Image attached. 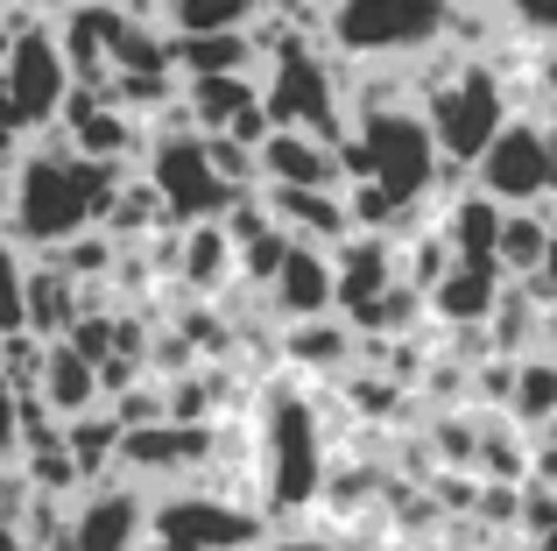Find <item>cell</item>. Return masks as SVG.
Listing matches in <instances>:
<instances>
[{
  "label": "cell",
  "mask_w": 557,
  "mask_h": 551,
  "mask_svg": "<svg viewBox=\"0 0 557 551\" xmlns=\"http://www.w3.org/2000/svg\"><path fill=\"white\" fill-rule=\"evenodd\" d=\"M71 85H78V71H71V57H64V36H57L50 22L14 28L8 57H0V121L22 127V135L36 142L42 127L64 121Z\"/></svg>",
  "instance_id": "7"
},
{
  "label": "cell",
  "mask_w": 557,
  "mask_h": 551,
  "mask_svg": "<svg viewBox=\"0 0 557 551\" xmlns=\"http://www.w3.org/2000/svg\"><path fill=\"white\" fill-rule=\"evenodd\" d=\"M360 551H403V544H388V538H374V544H360Z\"/></svg>",
  "instance_id": "37"
},
{
  "label": "cell",
  "mask_w": 557,
  "mask_h": 551,
  "mask_svg": "<svg viewBox=\"0 0 557 551\" xmlns=\"http://www.w3.org/2000/svg\"><path fill=\"white\" fill-rule=\"evenodd\" d=\"M261 184H325V192H339L346 184L339 142L311 135V127H269L261 135Z\"/></svg>",
  "instance_id": "14"
},
{
  "label": "cell",
  "mask_w": 557,
  "mask_h": 551,
  "mask_svg": "<svg viewBox=\"0 0 557 551\" xmlns=\"http://www.w3.org/2000/svg\"><path fill=\"white\" fill-rule=\"evenodd\" d=\"M332 269H339V311H360V304H374L388 283H403V241L354 226V234L332 248Z\"/></svg>",
  "instance_id": "15"
},
{
  "label": "cell",
  "mask_w": 557,
  "mask_h": 551,
  "mask_svg": "<svg viewBox=\"0 0 557 551\" xmlns=\"http://www.w3.org/2000/svg\"><path fill=\"white\" fill-rule=\"evenodd\" d=\"M508 113H516V85H508V71L494 64V50H480V57L466 50L459 64L423 93V121H431L437 149H445L451 163H466V170H473L480 149L508 127Z\"/></svg>",
  "instance_id": "4"
},
{
  "label": "cell",
  "mask_w": 557,
  "mask_h": 551,
  "mask_svg": "<svg viewBox=\"0 0 557 551\" xmlns=\"http://www.w3.org/2000/svg\"><path fill=\"white\" fill-rule=\"evenodd\" d=\"M508 28H522V36L536 42H557V0H502Z\"/></svg>",
  "instance_id": "29"
},
{
  "label": "cell",
  "mask_w": 557,
  "mask_h": 551,
  "mask_svg": "<svg viewBox=\"0 0 557 551\" xmlns=\"http://www.w3.org/2000/svg\"><path fill=\"white\" fill-rule=\"evenodd\" d=\"M261 495H269V516L311 510L318 488H325V431H318V411L297 396L289 382L269 389L261 403Z\"/></svg>",
  "instance_id": "5"
},
{
  "label": "cell",
  "mask_w": 557,
  "mask_h": 551,
  "mask_svg": "<svg viewBox=\"0 0 557 551\" xmlns=\"http://www.w3.org/2000/svg\"><path fill=\"white\" fill-rule=\"evenodd\" d=\"M502 198H487L480 184H466L459 198H445L437 206V226H445V241L459 248V262H494V241H502Z\"/></svg>",
  "instance_id": "21"
},
{
  "label": "cell",
  "mask_w": 557,
  "mask_h": 551,
  "mask_svg": "<svg viewBox=\"0 0 557 551\" xmlns=\"http://www.w3.org/2000/svg\"><path fill=\"white\" fill-rule=\"evenodd\" d=\"M170 64H177V78L261 71V42H255V28H170Z\"/></svg>",
  "instance_id": "17"
},
{
  "label": "cell",
  "mask_w": 557,
  "mask_h": 551,
  "mask_svg": "<svg viewBox=\"0 0 557 551\" xmlns=\"http://www.w3.org/2000/svg\"><path fill=\"white\" fill-rule=\"evenodd\" d=\"M269 311L283 318V326H297V318H325L339 311V269H332V248H311V241H297V248L283 255V269L269 276Z\"/></svg>",
  "instance_id": "12"
},
{
  "label": "cell",
  "mask_w": 557,
  "mask_h": 551,
  "mask_svg": "<svg viewBox=\"0 0 557 551\" xmlns=\"http://www.w3.org/2000/svg\"><path fill=\"white\" fill-rule=\"evenodd\" d=\"M28 8H42V14H64V8H78V0H28Z\"/></svg>",
  "instance_id": "35"
},
{
  "label": "cell",
  "mask_w": 557,
  "mask_h": 551,
  "mask_svg": "<svg viewBox=\"0 0 557 551\" xmlns=\"http://www.w3.org/2000/svg\"><path fill=\"white\" fill-rule=\"evenodd\" d=\"M473 184L487 198H502V206H544V198H557V163H550L544 121L536 113H508V127L480 149Z\"/></svg>",
  "instance_id": "8"
},
{
  "label": "cell",
  "mask_w": 557,
  "mask_h": 551,
  "mask_svg": "<svg viewBox=\"0 0 557 551\" xmlns=\"http://www.w3.org/2000/svg\"><path fill=\"white\" fill-rule=\"evenodd\" d=\"M354 354H360V332L354 318H297V326H283V360H297V368L311 375H354Z\"/></svg>",
  "instance_id": "20"
},
{
  "label": "cell",
  "mask_w": 557,
  "mask_h": 551,
  "mask_svg": "<svg viewBox=\"0 0 557 551\" xmlns=\"http://www.w3.org/2000/svg\"><path fill=\"white\" fill-rule=\"evenodd\" d=\"M0 551H28V538H22V524H8V516H0Z\"/></svg>",
  "instance_id": "34"
},
{
  "label": "cell",
  "mask_w": 557,
  "mask_h": 551,
  "mask_svg": "<svg viewBox=\"0 0 557 551\" xmlns=\"http://www.w3.org/2000/svg\"><path fill=\"white\" fill-rule=\"evenodd\" d=\"M261 551H354V544H325V538H269Z\"/></svg>",
  "instance_id": "32"
},
{
  "label": "cell",
  "mask_w": 557,
  "mask_h": 551,
  "mask_svg": "<svg viewBox=\"0 0 557 551\" xmlns=\"http://www.w3.org/2000/svg\"><path fill=\"white\" fill-rule=\"evenodd\" d=\"M431 445H437V467H473L480 474V411H437Z\"/></svg>",
  "instance_id": "26"
},
{
  "label": "cell",
  "mask_w": 557,
  "mask_h": 551,
  "mask_svg": "<svg viewBox=\"0 0 557 551\" xmlns=\"http://www.w3.org/2000/svg\"><path fill=\"white\" fill-rule=\"evenodd\" d=\"M22 453V389L0 382V460Z\"/></svg>",
  "instance_id": "31"
},
{
  "label": "cell",
  "mask_w": 557,
  "mask_h": 551,
  "mask_svg": "<svg viewBox=\"0 0 557 551\" xmlns=\"http://www.w3.org/2000/svg\"><path fill=\"white\" fill-rule=\"evenodd\" d=\"M149 510L156 495L141 481L99 474L71 495V551H149Z\"/></svg>",
  "instance_id": "10"
},
{
  "label": "cell",
  "mask_w": 557,
  "mask_h": 551,
  "mask_svg": "<svg viewBox=\"0 0 557 551\" xmlns=\"http://www.w3.org/2000/svg\"><path fill=\"white\" fill-rule=\"evenodd\" d=\"M170 269L190 297H219V290L240 283V241L226 234V220H190V226H170Z\"/></svg>",
  "instance_id": "11"
},
{
  "label": "cell",
  "mask_w": 557,
  "mask_h": 551,
  "mask_svg": "<svg viewBox=\"0 0 557 551\" xmlns=\"http://www.w3.org/2000/svg\"><path fill=\"white\" fill-rule=\"evenodd\" d=\"M550 241H557V226H550L544 206H508L502 212V241H494V262H502L508 276H530L536 262H544Z\"/></svg>",
  "instance_id": "22"
},
{
  "label": "cell",
  "mask_w": 557,
  "mask_h": 551,
  "mask_svg": "<svg viewBox=\"0 0 557 551\" xmlns=\"http://www.w3.org/2000/svg\"><path fill=\"white\" fill-rule=\"evenodd\" d=\"M135 163H99V156H78L64 127H42L28 142V156L14 163V192H8V234L22 241L28 255L64 248L71 234L107 220L113 192L127 184Z\"/></svg>",
  "instance_id": "1"
},
{
  "label": "cell",
  "mask_w": 557,
  "mask_h": 551,
  "mask_svg": "<svg viewBox=\"0 0 557 551\" xmlns=\"http://www.w3.org/2000/svg\"><path fill=\"white\" fill-rule=\"evenodd\" d=\"M275 0H163V28H255Z\"/></svg>",
  "instance_id": "25"
},
{
  "label": "cell",
  "mask_w": 557,
  "mask_h": 551,
  "mask_svg": "<svg viewBox=\"0 0 557 551\" xmlns=\"http://www.w3.org/2000/svg\"><path fill=\"white\" fill-rule=\"evenodd\" d=\"M121 417L107 411V403H99V411H85V417H71L64 425V445L71 453H78V467H85V481H99V474H113L121 467Z\"/></svg>",
  "instance_id": "24"
},
{
  "label": "cell",
  "mask_w": 557,
  "mask_h": 551,
  "mask_svg": "<svg viewBox=\"0 0 557 551\" xmlns=\"http://www.w3.org/2000/svg\"><path fill=\"white\" fill-rule=\"evenodd\" d=\"M508 411H516L530 431L557 425V354H550V346L516 354V403H508Z\"/></svg>",
  "instance_id": "23"
},
{
  "label": "cell",
  "mask_w": 557,
  "mask_h": 551,
  "mask_svg": "<svg viewBox=\"0 0 557 551\" xmlns=\"http://www.w3.org/2000/svg\"><path fill=\"white\" fill-rule=\"evenodd\" d=\"M36 495H42V488L28 481L22 460H14V467H0V516H8V524H22V516L36 510Z\"/></svg>",
  "instance_id": "30"
},
{
  "label": "cell",
  "mask_w": 557,
  "mask_h": 551,
  "mask_svg": "<svg viewBox=\"0 0 557 551\" xmlns=\"http://www.w3.org/2000/svg\"><path fill=\"white\" fill-rule=\"evenodd\" d=\"M269 510L255 502H233L226 488L198 481H177L170 495H156L149 510V551H261L269 544Z\"/></svg>",
  "instance_id": "6"
},
{
  "label": "cell",
  "mask_w": 557,
  "mask_h": 551,
  "mask_svg": "<svg viewBox=\"0 0 557 551\" xmlns=\"http://www.w3.org/2000/svg\"><path fill=\"white\" fill-rule=\"evenodd\" d=\"M57 262H64L78 283H99V276H113V255H121V241L107 234V226H85V234H71L64 248H50Z\"/></svg>",
  "instance_id": "27"
},
{
  "label": "cell",
  "mask_w": 557,
  "mask_h": 551,
  "mask_svg": "<svg viewBox=\"0 0 557 551\" xmlns=\"http://www.w3.org/2000/svg\"><path fill=\"white\" fill-rule=\"evenodd\" d=\"M318 36L354 64H417L451 42V0H332Z\"/></svg>",
  "instance_id": "3"
},
{
  "label": "cell",
  "mask_w": 557,
  "mask_h": 551,
  "mask_svg": "<svg viewBox=\"0 0 557 551\" xmlns=\"http://www.w3.org/2000/svg\"><path fill=\"white\" fill-rule=\"evenodd\" d=\"M536 99H557V50L536 57Z\"/></svg>",
  "instance_id": "33"
},
{
  "label": "cell",
  "mask_w": 557,
  "mask_h": 551,
  "mask_svg": "<svg viewBox=\"0 0 557 551\" xmlns=\"http://www.w3.org/2000/svg\"><path fill=\"white\" fill-rule=\"evenodd\" d=\"M212 453H219V417L212 425H184V417H156V425H135L121 431V467L127 481H198V474H212Z\"/></svg>",
  "instance_id": "9"
},
{
  "label": "cell",
  "mask_w": 557,
  "mask_h": 551,
  "mask_svg": "<svg viewBox=\"0 0 557 551\" xmlns=\"http://www.w3.org/2000/svg\"><path fill=\"white\" fill-rule=\"evenodd\" d=\"M85 311V283L57 255H28V290H22V326L42 340H64Z\"/></svg>",
  "instance_id": "16"
},
{
  "label": "cell",
  "mask_w": 557,
  "mask_h": 551,
  "mask_svg": "<svg viewBox=\"0 0 557 551\" xmlns=\"http://www.w3.org/2000/svg\"><path fill=\"white\" fill-rule=\"evenodd\" d=\"M36 396L50 403L57 417H85V411H99L107 403V389H99V360L92 354H78L71 340H50V354H42V375H36Z\"/></svg>",
  "instance_id": "19"
},
{
  "label": "cell",
  "mask_w": 557,
  "mask_h": 551,
  "mask_svg": "<svg viewBox=\"0 0 557 551\" xmlns=\"http://www.w3.org/2000/svg\"><path fill=\"white\" fill-rule=\"evenodd\" d=\"M544 346L557 354V311H544Z\"/></svg>",
  "instance_id": "36"
},
{
  "label": "cell",
  "mask_w": 557,
  "mask_h": 551,
  "mask_svg": "<svg viewBox=\"0 0 557 551\" xmlns=\"http://www.w3.org/2000/svg\"><path fill=\"white\" fill-rule=\"evenodd\" d=\"M22 290H28V248L0 226V332L22 326Z\"/></svg>",
  "instance_id": "28"
},
{
  "label": "cell",
  "mask_w": 557,
  "mask_h": 551,
  "mask_svg": "<svg viewBox=\"0 0 557 551\" xmlns=\"http://www.w3.org/2000/svg\"><path fill=\"white\" fill-rule=\"evenodd\" d=\"M339 163H346V184L374 177L381 192L403 198V206H437V170H445V149H437L431 121H423V99L360 107L354 127L339 135Z\"/></svg>",
  "instance_id": "2"
},
{
  "label": "cell",
  "mask_w": 557,
  "mask_h": 551,
  "mask_svg": "<svg viewBox=\"0 0 557 551\" xmlns=\"http://www.w3.org/2000/svg\"><path fill=\"white\" fill-rule=\"evenodd\" d=\"M275 226L289 241H311V248H339L354 234V212H346V192H325V184H261Z\"/></svg>",
  "instance_id": "13"
},
{
  "label": "cell",
  "mask_w": 557,
  "mask_h": 551,
  "mask_svg": "<svg viewBox=\"0 0 557 551\" xmlns=\"http://www.w3.org/2000/svg\"><path fill=\"white\" fill-rule=\"evenodd\" d=\"M508 290V269L502 262H451L445 283L431 290V318L437 326H487L494 304Z\"/></svg>",
  "instance_id": "18"
}]
</instances>
